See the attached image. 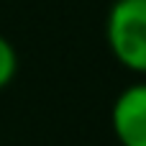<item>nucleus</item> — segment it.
<instances>
[{"label": "nucleus", "mask_w": 146, "mask_h": 146, "mask_svg": "<svg viewBox=\"0 0 146 146\" xmlns=\"http://www.w3.org/2000/svg\"><path fill=\"white\" fill-rule=\"evenodd\" d=\"M105 41L121 67L146 74V0H115L110 5Z\"/></svg>", "instance_id": "obj_1"}, {"label": "nucleus", "mask_w": 146, "mask_h": 146, "mask_svg": "<svg viewBox=\"0 0 146 146\" xmlns=\"http://www.w3.org/2000/svg\"><path fill=\"white\" fill-rule=\"evenodd\" d=\"M110 128L121 146H146V82H133L113 100Z\"/></svg>", "instance_id": "obj_2"}, {"label": "nucleus", "mask_w": 146, "mask_h": 146, "mask_svg": "<svg viewBox=\"0 0 146 146\" xmlns=\"http://www.w3.org/2000/svg\"><path fill=\"white\" fill-rule=\"evenodd\" d=\"M15 72H18V54H15V46L0 33V90L13 82Z\"/></svg>", "instance_id": "obj_3"}]
</instances>
